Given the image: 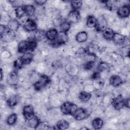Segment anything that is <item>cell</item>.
<instances>
[{
    "mask_svg": "<svg viewBox=\"0 0 130 130\" xmlns=\"http://www.w3.org/2000/svg\"><path fill=\"white\" fill-rule=\"evenodd\" d=\"M37 42L34 38L28 40H22L18 44V52L23 54L29 51H33L37 47Z\"/></svg>",
    "mask_w": 130,
    "mask_h": 130,
    "instance_id": "6da1fadb",
    "label": "cell"
},
{
    "mask_svg": "<svg viewBox=\"0 0 130 130\" xmlns=\"http://www.w3.org/2000/svg\"><path fill=\"white\" fill-rule=\"evenodd\" d=\"M51 82L50 77L45 74L41 75L38 80L33 84L34 89L37 91H40L45 88Z\"/></svg>",
    "mask_w": 130,
    "mask_h": 130,
    "instance_id": "7a4b0ae2",
    "label": "cell"
},
{
    "mask_svg": "<svg viewBox=\"0 0 130 130\" xmlns=\"http://www.w3.org/2000/svg\"><path fill=\"white\" fill-rule=\"evenodd\" d=\"M77 106L74 103L70 102H65L60 106V109L62 113L64 115H71L77 108Z\"/></svg>",
    "mask_w": 130,
    "mask_h": 130,
    "instance_id": "3957f363",
    "label": "cell"
},
{
    "mask_svg": "<svg viewBox=\"0 0 130 130\" xmlns=\"http://www.w3.org/2000/svg\"><path fill=\"white\" fill-rule=\"evenodd\" d=\"M108 22L107 19L103 15H101L96 18V22L95 26V29L97 32H102L107 28Z\"/></svg>",
    "mask_w": 130,
    "mask_h": 130,
    "instance_id": "277c9868",
    "label": "cell"
},
{
    "mask_svg": "<svg viewBox=\"0 0 130 130\" xmlns=\"http://www.w3.org/2000/svg\"><path fill=\"white\" fill-rule=\"evenodd\" d=\"M75 119L78 121L82 120L88 117V112L87 110L83 108H77L72 114Z\"/></svg>",
    "mask_w": 130,
    "mask_h": 130,
    "instance_id": "5b68a950",
    "label": "cell"
},
{
    "mask_svg": "<svg viewBox=\"0 0 130 130\" xmlns=\"http://www.w3.org/2000/svg\"><path fill=\"white\" fill-rule=\"evenodd\" d=\"M19 81V77L18 74V71L13 70L10 72L7 77V83L11 86L16 87L17 86Z\"/></svg>",
    "mask_w": 130,
    "mask_h": 130,
    "instance_id": "8992f818",
    "label": "cell"
},
{
    "mask_svg": "<svg viewBox=\"0 0 130 130\" xmlns=\"http://www.w3.org/2000/svg\"><path fill=\"white\" fill-rule=\"evenodd\" d=\"M1 40L5 43H10L13 41L16 38L15 32L7 29L2 35H0Z\"/></svg>",
    "mask_w": 130,
    "mask_h": 130,
    "instance_id": "52a82bcc",
    "label": "cell"
},
{
    "mask_svg": "<svg viewBox=\"0 0 130 130\" xmlns=\"http://www.w3.org/2000/svg\"><path fill=\"white\" fill-rule=\"evenodd\" d=\"M130 14V7L129 5L120 6L117 10V15L120 18H126L129 17Z\"/></svg>",
    "mask_w": 130,
    "mask_h": 130,
    "instance_id": "ba28073f",
    "label": "cell"
},
{
    "mask_svg": "<svg viewBox=\"0 0 130 130\" xmlns=\"http://www.w3.org/2000/svg\"><path fill=\"white\" fill-rule=\"evenodd\" d=\"M23 27L26 31L31 32L37 30L38 25L35 20L30 18H28L23 24Z\"/></svg>",
    "mask_w": 130,
    "mask_h": 130,
    "instance_id": "9c48e42d",
    "label": "cell"
},
{
    "mask_svg": "<svg viewBox=\"0 0 130 130\" xmlns=\"http://www.w3.org/2000/svg\"><path fill=\"white\" fill-rule=\"evenodd\" d=\"M80 18L81 14L79 10H72L68 14L66 20L70 23H76L79 21Z\"/></svg>",
    "mask_w": 130,
    "mask_h": 130,
    "instance_id": "30bf717a",
    "label": "cell"
},
{
    "mask_svg": "<svg viewBox=\"0 0 130 130\" xmlns=\"http://www.w3.org/2000/svg\"><path fill=\"white\" fill-rule=\"evenodd\" d=\"M22 114L26 121L32 118L35 115L33 106L31 105L24 106L22 109Z\"/></svg>",
    "mask_w": 130,
    "mask_h": 130,
    "instance_id": "8fae6325",
    "label": "cell"
},
{
    "mask_svg": "<svg viewBox=\"0 0 130 130\" xmlns=\"http://www.w3.org/2000/svg\"><path fill=\"white\" fill-rule=\"evenodd\" d=\"M112 105L116 110H120L124 107V98L121 94L118 95L112 101Z\"/></svg>",
    "mask_w": 130,
    "mask_h": 130,
    "instance_id": "7c38bea8",
    "label": "cell"
},
{
    "mask_svg": "<svg viewBox=\"0 0 130 130\" xmlns=\"http://www.w3.org/2000/svg\"><path fill=\"white\" fill-rule=\"evenodd\" d=\"M68 40H69V37H68V33L60 31L58 33L55 41L57 43V46L58 47L59 46L66 44L68 42Z\"/></svg>",
    "mask_w": 130,
    "mask_h": 130,
    "instance_id": "4fadbf2b",
    "label": "cell"
},
{
    "mask_svg": "<svg viewBox=\"0 0 130 130\" xmlns=\"http://www.w3.org/2000/svg\"><path fill=\"white\" fill-rule=\"evenodd\" d=\"M20 25H21L17 19L12 18L8 21L7 27L8 29L16 32L18 30Z\"/></svg>",
    "mask_w": 130,
    "mask_h": 130,
    "instance_id": "5bb4252c",
    "label": "cell"
},
{
    "mask_svg": "<svg viewBox=\"0 0 130 130\" xmlns=\"http://www.w3.org/2000/svg\"><path fill=\"white\" fill-rule=\"evenodd\" d=\"M34 54L31 52H27L23 53L19 57V59L23 65L29 64L33 60Z\"/></svg>",
    "mask_w": 130,
    "mask_h": 130,
    "instance_id": "9a60e30c",
    "label": "cell"
},
{
    "mask_svg": "<svg viewBox=\"0 0 130 130\" xmlns=\"http://www.w3.org/2000/svg\"><path fill=\"white\" fill-rule=\"evenodd\" d=\"M112 40L116 45H121L125 43L126 41V37L119 32H115Z\"/></svg>",
    "mask_w": 130,
    "mask_h": 130,
    "instance_id": "2e32d148",
    "label": "cell"
},
{
    "mask_svg": "<svg viewBox=\"0 0 130 130\" xmlns=\"http://www.w3.org/2000/svg\"><path fill=\"white\" fill-rule=\"evenodd\" d=\"M109 83L112 86L117 87L122 84L123 80L119 76L113 75L111 76L109 80Z\"/></svg>",
    "mask_w": 130,
    "mask_h": 130,
    "instance_id": "e0dca14e",
    "label": "cell"
},
{
    "mask_svg": "<svg viewBox=\"0 0 130 130\" xmlns=\"http://www.w3.org/2000/svg\"><path fill=\"white\" fill-rule=\"evenodd\" d=\"M105 4L106 8L111 11H114L120 6V2L116 0H109L105 1Z\"/></svg>",
    "mask_w": 130,
    "mask_h": 130,
    "instance_id": "ac0fdd59",
    "label": "cell"
},
{
    "mask_svg": "<svg viewBox=\"0 0 130 130\" xmlns=\"http://www.w3.org/2000/svg\"><path fill=\"white\" fill-rule=\"evenodd\" d=\"M20 97L18 95L14 94L10 96L6 101L7 105L10 108H13L15 107L19 102Z\"/></svg>",
    "mask_w": 130,
    "mask_h": 130,
    "instance_id": "d6986e66",
    "label": "cell"
},
{
    "mask_svg": "<svg viewBox=\"0 0 130 130\" xmlns=\"http://www.w3.org/2000/svg\"><path fill=\"white\" fill-rule=\"evenodd\" d=\"M58 31L55 28H51L46 31V38L51 42L56 39Z\"/></svg>",
    "mask_w": 130,
    "mask_h": 130,
    "instance_id": "ffe728a7",
    "label": "cell"
},
{
    "mask_svg": "<svg viewBox=\"0 0 130 130\" xmlns=\"http://www.w3.org/2000/svg\"><path fill=\"white\" fill-rule=\"evenodd\" d=\"M26 122H27V125L29 127H30L31 128H33L34 129H37L39 127V126L41 123L40 119L36 115H35L31 119H30L28 120H26Z\"/></svg>",
    "mask_w": 130,
    "mask_h": 130,
    "instance_id": "44dd1931",
    "label": "cell"
},
{
    "mask_svg": "<svg viewBox=\"0 0 130 130\" xmlns=\"http://www.w3.org/2000/svg\"><path fill=\"white\" fill-rule=\"evenodd\" d=\"M23 7L25 10V15L28 18L32 17L36 11V8L35 6L33 5L28 4L23 5Z\"/></svg>",
    "mask_w": 130,
    "mask_h": 130,
    "instance_id": "7402d4cb",
    "label": "cell"
},
{
    "mask_svg": "<svg viewBox=\"0 0 130 130\" xmlns=\"http://www.w3.org/2000/svg\"><path fill=\"white\" fill-rule=\"evenodd\" d=\"M88 39V34L85 31H81L78 32L76 36V41L79 43H83L87 41Z\"/></svg>",
    "mask_w": 130,
    "mask_h": 130,
    "instance_id": "603a6c76",
    "label": "cell"
},
{
    "mask_svg": "<svg viewBox=\"0 0 130 130\" xmlns=\"http://www.w3.org/2000/svg\"><path fill=\"white\" fill-rule=\"evenodd\" d=\"M114 33L115 32L112 28L107 27L102 32V35L103 38L105 40L107 41H111L113 39Z\"/></svg>",
    "mask_w": 130,
    "mask_h": 130,
    "instance_id": "cb8c5ba5",
    "label": "cell"
},
{
    "mask_svg": "<svg viewBox=\"0 0 130 130\" xmlns=\"http://www.w3.org/2000/svg\"><path fill=\"white\" fill-rule=\"evenodd\" d=\"M14 13L15 16L17 19H19L24 16V15H25V12L23 6H18L16 7L14 9Z\"/></svg>",
    "mask_w": 130,
    "mask_h": 130,
    "instance_id": "d4e9b609",
    "label": "cell"
},
{
    "mask_svg": "<svg viewBox=\"0 0 130 130\" xmlns=\"http://www.w3.org/2000/svg\"><path fill=\"white\" fill-rule=\"evenodd\" d=\"M66 70L68 74L71 76H74L78 74V67L73 64H68L66 67Z\"/></svg>",
    "mask_w": 130,
    "mask_h": 130,
    "instance_id": "484cf974",
    "label": "cell"
},
{
    "mask_svg": "<svg viewBox=\"0 0 130 130\" xmlns=\"http://www.w3.org/2000/svg\"><path fill=\"white\" fill-rule=\"evenodd\" d=\"M91 93L86 91H81L79 92L78 98L82 102H88L91 98Z\"/></svg>",
    "mask_w": 130,
    "mask_h": 130,
    "instance_id": "4316f807",
    "label": "cell"
},
{
    "mask_svg": "<svg viewBox=\"0 0 130 130\" xmlns=\"http://www.w3.org/2000/svg\"><path fill=\"white\" fill-rule=\"evenodd\" d=\"M91 125L95 129H101L104 125L103 120L100 117H96L92 120Z\"/></svg>",
    "mask_w": 130,
    "mask_h": 130,
    "instance_id": "83f0119b",
    "label": "cell"
},
{
    "mask_svg": "<svg viewBox=\"0 0 130 130\" xmlns=\"http://www.w3.org/2000/svg\"><path fill=\"white\" fill-rule=\"evenodd\" d=\"M34 38L37 42L41 41L46 38V31L43 29H37L35 32Z\"/></svg>",
    "mask_w": 130,
    "mask_h": 130,
    "instance_id": "f1b7e54d",
    "label": "cell"
},
{
    "mask_svg": "<svg viewBox=\"0 0 130 130\" xmlns=\"http://www.w3.org/2000/svg\"><path fill=\"white\" fill-rule=\"evenodd\" d=\"M96 22V18L93 15H89L86 18V24L89 28H94Z\"/></svg>",
    "mask_w": 130,
    "mask_h": 130,
    "instance_id": "f546056e",
    "label": "cell"
},
{
    "mask_svg": "<svg viewBox=\"0 0 130 130\" xmlns=\"http://www.w3.org/2000/svg\"><path fill=\"white\" fill-rule=\"evenodd\" d=\"M69 122L67 120L65 119H61L57 122L56 124V127L58 129L64 130L68 129L69 127Z\"/></svg>",
    "mask_w": 130,
    "mask_h": 130,
    "instance_id": "4dcf8cb0",
    "label": "cell"
},
{
    "mask_svg": "<svg viewBox=\"0 0 130 130\" xmlns=\"http://www.w3.org/2000/svg\"><path fill=\"white\" fill-rule=\"evenodd\" d=\"M105 84L104 80L101 78L93 80V87L96 90L102 89Z\"/></svg>",
    "mask_w": 130,
    "mask_h": 130,
    "instance_id": "1f68e13d",
    "label": "cell"
},
{
    "mask_svg": "<svg viewBox=\"0 0 130 130\" xmlns=\"http://www.w3.org/2000/svg\"><path fill=\"white\" fill-rule=\"evenodd\" d=\"M17 120V115L15 113H13L10 114L8 117L6 119V123L9 125H14Z\"/></svg>",
    "mask_w": 130,
    "mask_h": 130,
    "instance_id": "d6a6232c",
    "label": "cell"
},
{
    "mask_svg": "<svg viewBox=\"0 0 130 130\" xmlns=\"http://www.w3.org/2000/svg\"><path fill=\"white\" fill-rule=\"evenodd\" d=\"M71 23L67 21V20L61 22L59 24L60 31L68 32L71 28Z\"/></svg>",
    "mask_w": 130,
    "mask_h": 130,
    "instance_id": "836d02e7",
    "label": "cell"
},
{
    "mask_svg": "<svg viewBox=\"0 0 130 130\" xmlns=\"http://www.w3.org/2000/svg\"><path fill=\"white\" fill-rule=\"evenodd\" d=\"M109 65L106 62L101 61L97 67V71L99 72L106 71L109 69Z\"/></svg>",
    "mask_w": 130,
    "mask_h": 130,
    "instance_id": "e575fe53",
    "label": "cell"
},
{
    "mask_svg": "<svg viewBox=\"0 0 130 130\" xmlns=\"http://www.w3.org/2000/svg\"><path fill=\"white\" fill-rule=\"evenodd\" d=\"M95 64V60H86L83 64V68L86 71H89L92 70Z\"/></svg>",
    "mask_w": 130,
    "mask_h": 130,
    "instance_id": "d590c367",
    "label": "cell"
},
{
    "mask_svg": "<svg viewBox=\"0 0 130 130\" xmlns=\"http://www.w3.org/2000/svg\"><path fill=\"white\" fill-rule=\"evenodd\" d=\"M70 4H71V6L72 8V10H78L82 7V1H71Z\"/></svg>",
    "mask_w": 130,
    "mask_h": 130,
    "instance_id": "8d00e7d4",
    "label": "cell"
},
{
    "mask_svg": "<svg viewBox=\"0 0 130 130\" xmlns=\"http://www.w3.org/2000/svg\"><path fill=\"white\" fill-rule=\"evenodd\" d=\"M120 52L122 53L123 55H124L126 57H129V45H126L125 46L122 47L121 48Z\"/></svg>",
    "mask_w": 130,
    "mask_h": 130,
    "instance_id": "74e56055",
    "label": "cell"
},
{
    "mask_svg": "<svg viewBox=\"0 0 130 130\" xmlns=\"http://www.w3.org/2000/svg\"><path fill=\"white\" fill-rule=\"evenodd\" d=\"M22 66H23V64H22V62H21L19 58H18L17 59H16L14 61V64H13V67H14V70L18 71V70L20 69Z\"/></svg>",
    "mask_w": 130,
    "mask_h": 130,
    "instance_id": "f35d334b",
    "label": "cell"
},
{
    "mask_svg": "<svg viewBox=\"0 0 130 130\" xmlns=\"http://www.w3.org/2000/svg\"><path fill=\"white\" fill-rule=\"evenodd\" d=\"M100 78H101L100 73V72H99L98 71H96V72H94V73H93L90 76V78L92 80V81L94 80H96Z\"/></svg>",
    "mask_w": 130,
    "mask_h": 130,
    "instance_id": "ab89813d",
    "label": "cell"
},
{
    "mask_svg": "<svg viewBox=\"0 0 130 130\" xmlns=\"http://www.w3.org/2000/svg\"><path fill=\"white\" fill-rule=\"evenodd\" d=\"M47 2L46 1H43V0H35L34 1V3L37 6H42L46 4Z\"/></svg>",
    "mask_w": 130,
    "mask_h": 130,
    "instance_id": "60d3db41",
    "label": "cell"
},
{
    "mask_svg": "<svg viewBox=\"0 0 130 130\" xmlns=\"http://www.w3.org/2000/svg\"><path fill=\"white\" fill-rule=\"evenodd\" d=\"M7 29V27L6 25L1 24L0 25V35H2Z\"/></svg>",
    "mask_w": 130,
    "mask_h": 130,
    "instance_id": "b9f144b4",
    "label": "cell"
},
{
    "mask_svg": "<svg viewBox=\"0 0 130 130\" xmlns=\"http://www.w3.org/2000/svg\"><path fill=\"white\" fill-rule=\"evenodd\" d=\"M129 98H127L126 99H124V107L127 108H129L130 106H129Z\"/></svg>",
    "mask_w": 130,
    "mask_h": 130,
    "instance_id": "7bdbcfd3",
    "label": "cell"
},
{
    "mask_svg": "<svg viewBox=\"0 0 130 130\" xmlns=\"http://www.w3.org/2000/svg\"><path fill=\"white\" fill-rule=\"evenodd\" d=\"M3 78V70L2 69H1V81H2Z\"/></svg>",
    "mask_w": 130,
    "mask_h": 130,
    "instance_id": "ee69618b",
    "label": "cell"
},
{
    "mask_svg": "<svg viewBox=\"0 0 130 130\" xmlns=\"http://www.w3.org/2000/svg\"><path fill=\"white\" fill-rule=\"evenodd\" d=\"M80 129H88V128H87V127H81Z\"/></svg>",
    "mask_w": 130,
    "mask_h": 130,
    "instance_id": "f6af8a7d",
    "label": "cell"
}]
</instances>
